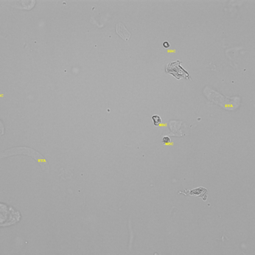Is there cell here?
<instances>
[{
    "label": "cell",
    "mask_w": 255,
    "mask_h": 255,
    "mask_svg": "<svg viewBox=\"0 0 255 255\" xmlns=\"http://www.w3.org/2000/svg\"><path fill=\"white\" fill-rule=\"evenodd\" d=\"M18 154H24V155H28V156L33 157L38 162H39L40 165L42 167V170L44 172H47V173L49 172V164L47 161L38 152L36 151L35 150L31 148H29V147H14V148L7 150L5 152L2 153L1 157L2 158L8 157L10 156L18 155Z\"/></svg>",
    "instance_id": "cell-1"
},
{
    "label": "cell",
    "mask_w": 255,
    "mask_h": 255,
    "mask_svg": "<svg viewBox=\"0 0 255 255\" xmlns=\"http://www.w3.org/2000/svg\"><path fill=\"white\" fill-rule=\"evenodd\" d=\"M179 194H183L184 195L199 196L202 198L204 201L207 200L208 196V191L206 188L203 187H197L192 190H184V191H180Z\"/></svg>",
    "instance_id": "cell-2"
},
{
    "label": "cell",
    "mask_w": 255,
    "mask_h": 255,
    "mask_svg": "<svg viewBox=\"0 0 255 255\" xmlns=\"http://www.w3.org/2000/svg\"><path fill=\"white\" fill-rule=\"evenodd\" d=\"M116 33L125 41H128L131 37V33L128 30L125 25L120 22L116 25Z\"/></svg>",
    "instance_id": "cell-3"
},
{
    "label": "cell",
    "mask_w": 255,
    "mask_h": 255,
    "mask_svg": "<svg viewBox=\"0 0 255 255\" xmlns=\"http://www.w3.org/2000/svg\"><path fill=\"white\" fill-rule=\"evenodd\" d=\"M152 119H153V123H154V125H156V126L159 125V124L162 123V119H161V117L159 116H157V115L153 116L152 117Z\"/></svg>",
    "instance_id": "cell-4"
},
{
    "label": "cell",
    "mask_w": 255,
    "mask_h": 255,
    "mask_svg": "<svg viewBox=\"0 0 255 255\" xmlns=\"http://www.w3.org/2000/svg\"><path fill=\"white\" fill-rule=\"evenodd\" d=\"M162 142L165 144H168L170 142V139L168 137H164L162 139Z\"/></svg>",
    "instance_id": "cell-5"
},
{
    "label": "cell",
    "mask_w": 255,
    "mask_h": 255,
    "mask_svg": "<svg viewBox=\"0 0 255 255\" xmlns=\"http://www.w3.org/2000/svg\"><path fill=\"white\" fill-rule=\"evenodd\" d=\"M163 47H164L165 48H168V47H170V44H169L168 42L165 41V42H163Z\"/></svg>",
    "instance_id": "cell-6"
}]
</instances>
